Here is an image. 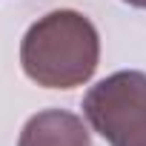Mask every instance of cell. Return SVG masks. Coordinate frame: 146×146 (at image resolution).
<instances>
[{
    "mask_svg": "<svg viewBox=\"0 0 146 146\" xmlns=\"http://www.w3.org/2000/svg\"><path fill=\"white\" fill-rule=\"evenodd\" d=\"M100 63V35L75 9L37 17L20 40V66L43 89H75L92 80Z\"/></svg>",
    "mask_w": 146,
    "mask_h": 146,
    "instance_id": "obj_1",
    "label": "cell"
},
{
    "mask_svg": "<svg viewBox=\"0 0 146 146\" xmlns=\"http://www.w3.org/2000/svg\"><path fill=\"white\" fill-rule=\"evenodd\" d=\"M83 115L109 146H146V75L123 69L103 78L86 92Z\"/></svg>",
    "mask_w": 146,
    "mask_h": 146,
    "instance_id": "obj_2",
    "label": "cell"
},
{
    "mask_svg": "<svg viewBox=\"0 0 146 146\" xmlns=\"http://www.w3.org/2000/svg\"><path fill=\"white\" fill-rule=\"evenodd\" d=\"M17 146H92V135L80 115L66 109H43L26 120Z\"/></svg>",
    "mask_w": 146,
    "mask_h": 146,
    "instance_id": "obj_3",
    "label": "cell"
},
{
    "mask_svg": "<svg viewBox=\"0 0 146 146\" xmlns=\"http://www.w3.org/2000/svg\"><path fill=\"white\" fill-rule=\"evenodd\" d=\"M123 3H129V6H135V9H146V0H123Z\"/></svg>",
    "mask_w": 146,
    "mask_h": 146,
    "instance_id": "obj_4",
    "label": "cell"
}]
</instances>
